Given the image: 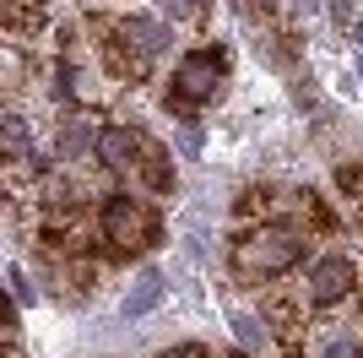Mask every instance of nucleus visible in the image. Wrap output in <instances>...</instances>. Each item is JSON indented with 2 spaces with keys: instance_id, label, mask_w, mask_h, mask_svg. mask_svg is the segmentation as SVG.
Segmentation results:
<instances>
[{
  "instance_id": "7ed1b4c3",
  "label": "nucleus",
  "mask_w": 363,
  "mask_h": 358,
  "mask_svg": "<svg viewBox=\"0 0 363 358\" xmlns=\"http://www.w3.org/2000/svg\"><path fill=\"white\" fill-rule=\"evenodd\" d=\"M358 288H363V261L352 250H325L303 271V293L315 298V310L347 304V298H358Z\"/></svg>"
},
{
  "instance_id": "f03ea898",
  "label": "nucleus",
  "mask_w": 363,
  "mask_h": 358,
  "mask_svg": "<svg viewBox=\"0 0 363 358\" xmlns=\"http://www.w3.org/2000/svg\"><path fill=\"white\" fill-rule=\"evenodd\" d=\"M98 234L104 244H114L120 255H136V250H152L163 223H157V212L147 201H130V195H104V207H98Z\"/></svg>"
},
{
  "instance_id": "ddd939ff",
  "label": "nucleus",
  "mask_w": 363,
  "mask_h": 358,
  "mask_svg": "<svg viewBox=\"0 0 363 358\" xmlns=\"http://www.w3.org/2000/svg\"><path fill=\"white\" fill-rule=\"evenodd\" d=\"M163 358H217L212 347H201V342H179L174 353H163Z\"/></svg>"
},
{
  "instance_id": "20e7f679",
  "label": "nucleus",
  "mask_w": 363,
  "mask_h": 358,
  "mask_svg": "<svg viewBox=\"0 0 363 358\" xmlns=\"http://www.w3.org/2000/svg\"><path fill=\"white\" fill-rule=\"evenodd\" d=\"M223 71H228V55L223 49H190V55L174 65V82H168V104L179 109H201L223 92Z\"/></svg>"
},
{
  "instance_id": "0eeeda50",
  "label": "nucleus",
  "mask_w": 363,
  "mask_h": 358,
  "mask_svg": "<svg viewBox=\"0 0 363 358\" xmlns=\"http://www.w3.org/2000/svg\"><path fill=\"white\" fill-rule=\"evenodd\" d=\"M141 185H147L152 195H174V158H168L157 141H147V158H141Z\"/></svg>"
},
{
  "instance_id": "4468645a",
  "label": "nucleus",
  "mask_w": 363,
  "mask_h": 358,
  "mask_svg": "<svg viewBox=\"0 0 363 358\" xmlns=\"http://www.w3.org/2000/svg\"><path fill=\"white\" fill-rule=\"evenodd\" d=\"M352 38H358V44H363V22H358V28H352Z\"/></svg>"
},
{
  "instance_id": "9d476101",
  "label": "nucleus",
  "mask_w": 363,
  "mask_h": 358,
  "mask_svg": "<svg viewBox=\"0 0 363 358\" xmlns=\"http://www.w3.org/2000/svg\"><path fill=\"white\" fill-rule=\"evenodd\" d=\"M163 11L174 28H206V11H212V0H163Z\"/></svg>"
},
{
  "instance_id": "1a4fd4ad",
  "label": "nucleus",
  "mask_w": 363,
  "mask_h": 358,
  "mask_svg": "<svg viewBox=\"0 0 363 358\" xmlns=\"http://www.w3.org/2000/svg\"><path fill=\"white\" fill-rule=\"evenodd\" d=\"M157 304H163V277H157V271H141L136 293H125L120 310L125 315H147V310H157Z\"/></svg>"
},
{
  "instance_id": "2eb2a0df",
  "label": "nucleus",
  "mask_w": 363,
  "mask_h": 358,
  "mask_svg": "<svg viewBox=\"0 0 363 358\" xmlns=\"http://www.w3.org/2000/svg\"><path fill=\"white\" fill-rule=\"evenodd\" d=\"M358 71H363V65H358Z\"/></svg>"
},
{
  "instance_id": "39448f33",
  "label": "nucleus",
  "mask_w": 363,
  "mask_h": 358,
  "mask_svg": "<svg viewBox=\"0 0 363 358\" xmlns=\"http://www.w3.org/2000/svg\"><path fill=\"white\" fill-rule=\"evenodd\" d=\"M147 141L136 125H104L92 136V158H104V168H120V174H136L141 158H147Z\"/></svg>"
},
{
  "instance_id": "f8f14e48",
  "label": "nucleus",
  "mask_w": 363,
  "mask_h": 358,
  "mask_svg": "<svg viewBox=\"0 0 363 358\" xmlns=\"http://www.w3.org/2000/svg\"><path fill=\"white\" fill-rule=\"evenodd\" d=\"M266 212H272V190H266V185L239 195V217H266Z\"/></svg>"
},
{
  "instance_id": "9b49d317",
  "label": "nucleus",
  "mask_w": 363,
  "mask_h": 358,
  "mask_svg": "<svg viewBox=\"0 0 363 358\" xmlns=\"http://www.w3.org/2000/svg\"><path fill=\"white\" fill-rule=\"evenodd\" d=\"M33 147H28V125H22V114H6V163H28Z\"/></svg>"
},
{
  "instance_id": "f257e3e1",
  "label": "nucleus",
  "mask_w": 363,
  "mask_h": 358,
  "mask_svg": "<svg viewBox=\"0 0 363 358\" xmlns=\"http://www.w3.org/2000/svg\"><path fill=\"white\" fill-rule=\"evenodd\" d=\"M303 255H309V228H288V223L260 217V223H250L228 244V271L244 288H272L298 266Z\"/></svg>"
},
{
  "instance_id": "6e6552de",
  "label": "nucleus",
  "mask_w": 363,
  "mask_h": 358,
  "mask_svg": "<svg viewBox=\"0 0 363 358\" xmlns=\"http://www.w3.org/2000/svg\"><path fill=\"white\" fill-rule=\"evenodd\" d=\"M298 212H303V228H309V234H336V228H342V217H336V212L325 207L315 190L298 195Z\"/></svg>"
},
{
  "instance_id": "423d86ee",
  "label": "nucleus",
  "mask_w": 363,
  "mask_h": 358,
  "mask_svg": "<svg viewBox=\"0 0 363 358\" xmlns=\"http://www.w3.org/2000/svg\"><path fill=\"white\" fill-rule=\"evenodd\" d=\"M0 16H6V38L11 44H33L49 28V0H0Z\"/></svg>"
}]
</instances>
